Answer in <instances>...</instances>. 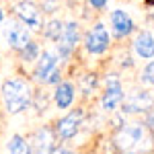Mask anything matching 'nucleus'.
Returning a JSON list of instances; mask_svg holds the SVG:
<instances>
[{
    "instance_id": "obj_1",
    "label": "nucleus",
    "mask_w": 154,
    "mask_h": 154,
    "mask_svg": "<svg viewBox=\"0 0 154 154\" xmlns=\"http://www.w3.org/2000/svg\"><path fill=\"white\" fill-rule=\"evenodd\" d=\"M113 142L119 154H148L154 148V131L144 121L123 123L117 128Z\"/></svg>"
},
{
    "instance_id": "obj_21",
    "label": "nucleus",
    "mask_w": 154,
    "mask_h": 154,
    "mask_svg": "<svg viewBox=\"0 0 154 154\" xmlns=\"http://www.w3.org/2000/svg\"><path fill=\"white\" fill-rule=\"evenodd\" d=\"M60 78H62V72H60V68H56V70L49 74V78H48L45 84H60Z\"/></svg>"
},
{
    "instance_id": "obj_5",
    "label": "nucleus",
    "mask_w": 154,
    "mask_h": 154,
    "mask_svg": "<svg viewBox=\"0 0 154 154\" xmlns=\"http://www.w3.org/2000/svg\"><path fill=\"white\" fill-rule=\"evenodd\" d=\"M152 109H154V99L148 91H134L128 97H123V103H121V113L123 115L148 113Z\"/></svg>"
},
{
    "instance_id": "obj_24",
    "label": "nucleus",
    "mask_w": 154,
    "mask_h": 154,
    "mask_svg": "<svg viewBox=\"0 0 154 154\" xmlns=\"http://www.w3.org/2000/svg\"><path fill=\"white\" fill-rule=\"evenodd\" d=\"M2 23H4V11H2V6H0V29H2Z\"/></svg>"
},
{
    "instance_id": "obj_9",
    "label": "nucleus",
    "mask_w": 154,
    "mask_h": 154,
    "mask_svg": "<svg viewBox=\"0 0 154 154\" xmlns=\"http://www.w3.org/2000/svg\"><path fill=\"white\" fill-rule=\"evenodd\" d=\"M4 37H6L8 48L21 51L31 41V29H27L21 21H8L4 27Z\"/></svg>"
},
{
    "instance_id": "obj_22",
    "label": "nucleus",
    "mask_w": 154,
    "mask_h": 154,
    "mask_svg": "<svg viewBox=\"0 0 154 154\" xmlns=\"http://www.w3.org/2000/svg\"><path fill=\"white\" fill-rule=\"evenodd\" d=\"M88 4H91L93 8H97V11H103L107 6V0H88Z\"/></svg>"
},
{
    "instance_id": "obj_7",
    "label": "nucleus",
    "mask_w": 154,
    "mask_h": 154,
    "mask_svg": "<svg viewBox=\"0 0 154 154\" xmlns=\"http://www.w3.org/2000/svg\"><path fill=\"white\" fill-rule=\"evenodd\" d=\"M109 43H111V37H109V31L103 23H97L95 27L88 29V33L84 35V49L93 56H101L109 49Z\"/></svg>"
},
{
    "instance_id": "obj_20",
    "label": "nucleus",
    "mask_w": 154,
    "mask_h": 154,
    "mask_svg": "<svg viewBox=\"0 0 154 154\" xmlns=\"http://www.w3.org/2000/svg\"><path fill=\"white\" fill-rule=\"evenodd\" d=\"M39 8L43 12H56L58 11V0H43Z\"/></svg>"
},
{
    "instance_id": "obj_10",
    "label": "nucleus",
    "mask_w": 154,
    "mask_h": 154,
    "mask_svg": "<svg viewBox=\"0 0 154 154\" xmlns=\"http://www.w3.org/2000/svg\"><path fill=\"white\" fill-rule=\"evenodd\" d=\"M56 131L51 130L49 125H43L39 130L33 131V136L29 138L31 150L33 154H51V150L56 148Z\"/></svg>"
},
{
    "instance_id": "obj_19",
    "label": "nucleus",
    "mask_w": 154,
    "mask_h": 154,
    "mask_svg": "<svg viewBox=\"0 0 154 154\" xmlns=\"http://www.w3.org/2000/svg\"><path fill=\"white\" fill-rule=\"evenodd\" d=\"M140 80L148 86H154V60H150L146 66H144L142 74H140Z\"/></svg>"
},
{
    "instance_id": "obj_8",
    "label": "nucleus",
    "mask_w": 154,
    "mask_h": 154,
    "mask_svg": "<svg viewBox=\"0 0 154 154\" xmlns=\"http://www.w3.org/2000/svg\"><path fill=\"white\" fill-rule=\"evenodd\" d=\"M78 41H80V29H78V23H74V21L66 23V25H64V29H62L60 39L56 41L58 56H60V58H68L72 51L76 49Z\"/></svg>"
},
{
    "instance_id": "obj_12",
    "label": "nucleus",
    "mask_w": 154,
    "mask_h": 154,
    "mask_svg": "<svg viewBox=\"0 0 154 154\" xmlns=\"http://www.w3.org/2000/svg\"><path fill=\"white\" fill-rule=\"evenodd\" d=\"M111 29L117 37H128L130 33H134L136 25H134V21H131V17L128 12L117 8V11L111 12Z\"/></svg>"
},
{
    "instance_id": "obj_6",
    "label": "nucleus",
    "mask_w": 154,
    "mask_h": 154,
    "mask_svg": "<svg viewBox=\"0 0 154 154\" xmlns=\"http://www.w3.org/2000/svg\"><path fill=\"white\" fill-rule=\"evenodd\" d=\"M82 119H84L82 109H74L68 115L60 117L56 121V128H54L56 136H58L60 140H72V138H76L80 128H82Z\"/></svg>"
},
{
    "instance_id": "obj_15",
    "label": "nucleus",
    "mask_w": 154,
    "mask_h": 154,
    "mask_svg": "<svg viewBox=\"0 0 154 154\" xmlns=\"http://www.w3.org/2000/svg\"><path fill=\"white\" fill-rule=\"evenodd\" d=\"M8 154H33V150L27 138H23L21 134H14L8 140Z\"/></svg>"
},
{
    "instance_id": "obj_25",
    "label": "nucleus",
    "mask_w": 154,
    "mask_h": 154,
    "mask_svg": "<svg viewBox=\"0 0 154 154\" xmlns=\"http://www.w3.org/2000/svg\"><path fill=\"white\" fill-rule=\"evenodd\" d=\"M146 2H148V4H150V6H154V0H146Z\"/></svg>"
},
{
    "instance_id": "obj_23",
    "label": "nucleus",
    "mask_w": 154,
    "mask_h": 154,
    "mask_svg": "<svg viewBox=\"0 0 154 154\" xmlns=\"http://www.w3.org/2000/svg\"><path fill=\"white\" fill-rule=\"evenodd\" d=\"M51 154H76V152H72L68 148H62V146H56V148L51 150Z\"/></svg>"
},
{
    "instance_id": "obj_14",
    "label": "nucleus",
    "mask_w": 154,
    "mask_h": 154,
    "mask_svg": "<svg viewBox=\"0 0 154 154\" xmlns=\"http://www.w3.org/2000/svg\"><path fill=\"white\" fill-rule=\"evenodd\" d=\"M134 51L136 56L142 60H152L154 58V35L150 31H142L134 39Z\"/></svg>"
},
{
    "instance_id": "obj_3",
    "label": "nucleus",
    "mask_w": 154,
    "mask_h": 154,
    "mask_svg": "<svg viewBox=\"0 0 154 154\" xmlns=\"http://www.w3.org/2000/svg\"><path fill=\"white\" fill-rule=\"evenodd\" d=\"M123 84L119 80L115 74H109L107 76V84H105V91H103V95H101V109L105 111V113H113V111H117L121 103H123Z\"/></svg>"
},
{
    "instance_id": "obj_11",
    "label": "nucleus",
    "mask_w": 154,
    "mask_h": 154,
    "mask_svg": "<svg viewBox=\"0 0 154 154\" xmlns=\"http://www.w3.org/2000/svg\"><path fill=\"white\" fill-rule=\"evenodd\" d=\"M58 62H60V56L56 51H43V54H39L37 66H35V70H33V78H35L37 82L45 84L49 74L58 68Z\"/></svg>"
},
{
    "instance_id": "obj_16",
    "label": "nucleus",
    "mask_w": 154,
    "mask_h": 154,
    "mask_svg": "<svg viewBox=\"0 0 154 154\" xmlns=\"http://www.w3.org/2000/svg\"><path fill=\"white\" fill-rule=\"evenodd\" d=\"M62 29H64V23L60 21V19H51V21H48V23L43 25V37L45 39H49V41H58L60 35H62Z\"/></svg>"
},
{
    "instance_id": "obj_17",
    "label": "nucleus",
    "mask_w": 154,
    "mask_h": 154,
    "mask_svg": "<svg viewBox=\"0 0 154 154\" xmlns=\"http://www.w3.org/2000/svg\"><path fill=\"white\" fill-rule=\"evenodd\" d=\"M39 54H41V49H39V43L35 41H29L23 49H21V60H23L25 64H29V62H35L39 58Z\"/></svg>"
},
{
    "instance_id": "obj_13",
    "label": "nucleus",
    "mask_w": 154,
    "mask_h": 154,
    "mask_svg": "<svg viewBox=\"0 0 154 154\" xmlns=\"http://www.w3.org/2000/svg\"><path fill=\"white\" fill-rule=\"evenodd\" d=\"M76 99V86L72 82H60L54 91V103L58 109H70Z\"/></svg>"
},
{
    "instance_id": "obj_18",
    "label": "nucleus",
    "mask_w": 154,
    "mask_h": 154,
    "mask_svg": "<svg viewBox=\"0 0 154 154\" xmlns=\"http://www.w3.org/2000/svg\"><path fill=\"white\" fill-rule=\"evenodd\" d=\"M97 84H99L97 74H86V76H82V93H84V97H91V93H95Z\"/></svg>"
},
{
    "instance_id": "obj_4",
    "label": "nucleus",
    "mask_w": 154,
    "mask_h": 154,
    "mask_svg": "<svg viewBox=\"0 0 154 154\" xmlns=\"http://www.w3.org/2000/svg\"><path fill=\"white\" fill-rule=\"evenodd\" d=\"M12 11L17 14V19L31 31H39L43 27V14H41V8L37 6L33 0H21L12 6Z\"/></svg>"
},
{
    "instance_id": "obj_2",
    "label": "nucleus",
    "mask_w": 154,
    "mask_h": 154,
    "mask_svg": "<svg viewBox=\"0 0 154 154\" xmlns=\"http://www.w3.org/2000/svg\"><path fill=\"white\" fill-rule=\"evenodd\" d=\"M0 95H2V101H4L6 111L11 115H17V113H23L27 107H31L33 88L23 78H8V80L2 82Z\"/></svg>"
}]
</instances>
